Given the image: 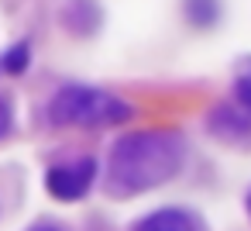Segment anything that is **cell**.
Returning a JSON list of instances; mask_svg holds the SVG:
<instances>
[{
    "instance_id": "cell-7",
    "label": "cell",
    "mask_w": 251,
    "mask_h": 231,
    "mask_svg": "<svg viewBox=\"0 0 251 231\" xmlns=\"http://www.w3.org/2000/svg\"><path fill=\"white\" fill-rule=\"evenodd\" d=\"M28 59H31L28 45H25V42H18V45H11V49H7V56L0 59V66H4L7 73H25V69H28Z\"/></svg>"
},
{
    "instance_id": "cell-2",
    "label": "cell",
    "mask_w": 251,
    "mask_h": 231,
    "mask_svg": "<svg viewBox=\"0 0 251 231\" xmlns=\"http://www.w3.org/2000/svg\"><path fill=\"white\" fill-rule=\"evenodd\" d=\"M49 121L59 128H110L131 121V107L97 87H62L49 104Z\"/></svg>"
},
{
    "instance_id": "cell-5",
    "label": "cell",
    "mask_w": 251,
    "mask_h": 231,
    "mask_svg": "<svg viewBox=\"0 0 251 231\" xmlns=\"http://www.w3.org/2000/svg\"><path fill=\"white\" fill-rule=\"evenodd\" d=\"M237 114H244L251 121V59H244L237 66V76H234V97L227 100Z\"/></svg>"
},
{
    "instance_id": "cell-8",
    "label": "cell",
    "mask_w": 251,
    "mask_h": 231,
    "mask_svg": "<svg viewBox=\"0 0 251 231\" xmlns=\"http://www.w3.org/2000/svg\"><path fill=\"white\" fill-rule=\"evenodd\" d=\"M11 121H14V114H11V104L0 97V138H4L7 131H11Z\"/></svg>"
},
{
    "instance_id": "cell-1",
    "label": "cell",
    "mask_w": 251,
    "mask_h": 231,
    "mask_svg": "<svg viewBox=\"0 0 251 231\" xmlns=\"http://www.w3.org/2000/svg\"><path fill=\"white\" fill-rule=\"evenodd\" d=\"M182 155L186 142L172 128H145L121 135L110 148V169H107L110 193L134 197L169 183L182 169Z\"/></svg>"
},
{
    "instance_id": "cell-4",
    "label": "cell",
    "mask_w": 251,
    "mask_h": 231,
    "mask_svg": "<svg viewBox=\"0 0 251 231\" xmlns=\"http://www.w3.org/2000/svg\"><path fill=\"white\" fill-rule=\"evenodd\" d=\"M134 231H200V221L182 207H162L134 224Z\"/></svg>"
},
{
    "instance_id": "cell-6",
    "label": "cell",
    "mask_w": 251,
    "mask_h": 231,
    "mask_svg": "<svg viewBox=\"0 0 251 231\" xmlns=\"http://www.w3.org/2000/svg\"><path fill=\"white\" fill-rule=\"evenodd\" d=\"M186 18L193 25H213L220 18V4L217 0H186Z\"/></svg>"
},
{
    "instance_id": "cell-10",
    "label": "cell",
    "mask_w": 251,
    "mask_h": 231,
    "mask_svg": "<svg viewBox=\"0 0 251 231\" xmlns=\"http://www.w3.org/2000/svg\"><path fill=\"white\" fill-rule=\"evenodd\" d=\"M248 214H251V193H248Z\"/></svg>"
},
{
    "instance_id": "cell-3",
    "label": "cell",
    "mask_w": 251,
    "mask_h": 231,
    "mask_svg": "<svg viewBox=\"0 0 251 231\" xmlns=\"http://www.w3.org/2000/svg\"><path fill=\"white\" fill-rule=\"evenodd\" d=\"M93 176H97V159L79 155V159H69V162H55L45 173V186L55 200H79L93 186Z\"/></svg>"
},
{
    "instance_id": "cell-9",
    "label": "cell",
    "mask_w": 251,
    "mask_h": 231,
    "mask_svg": "<svg viewBox=\"0 0 251 231\" xmlns=\"http://www.w3.org/2000/svg\"><path fill=\"white\" fill-rule=\"evenodd\" d=\"M31 231H59V228H55V224H35Z\"/></svg>"
}]
</instances>
